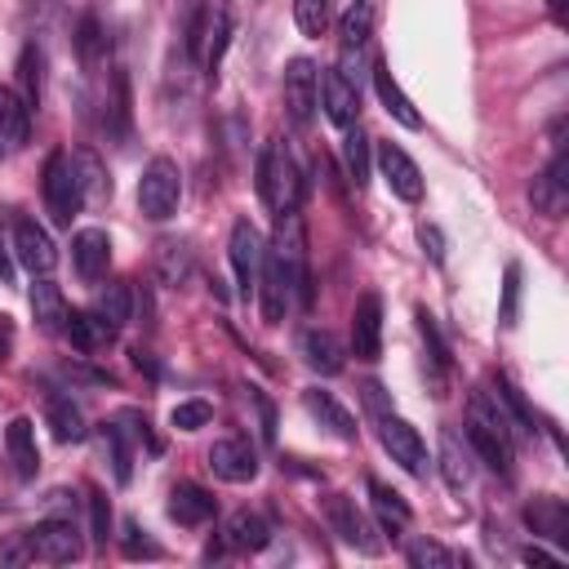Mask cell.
<instances>
[{
	"mask_svg": "<svg viewBox=\"0 0 569 569\" xmlns=\"http://www.w3.org/2000/svg\"><path fill=\"white\" fill-rule=\"evenodd\" d=\"M467 445L485 467H493L498 476H511L516 445H511V418H507L502 400H489L485 391L471 396V405H467Z\"/></svg>",
	"mask_w": 569,
	"mask_h": 569,
	"instance_id": "1",
	"label": "cell"
},
{
	"mask_svg": "<svg viewBox=\"0 0 569 569\" xmlns=\"http://www.w3.org/2000/svg\"><path fill=\"white\" fill-rule=\"evenodd\" d=\"M258 196H262V204H267L276 218L298 209L302 173H298V160H293V151L284 147V138L267 142L262 156H258Z\"/></svg>",
	"mask_w": 569,
	"mask_h": 569,
	"instance_id": "2",
	"label": "cell"
},
{
	"mask_svg": "<svg viewBox=\"0 0 569 569\" xmlns=\"http://www.w3.org/2000/svg\"><path fill=\"white\" fill-rule=\"evenodd\" d=\"M40 191H44V209L58 227H71V218L84 209V191H80V173H76V156L71 151H49L44 160V178H40Z\"/></svg>",
	"mask_w": 569,
	"mask_h": 569,
	"instance_id": "3",
	"label": "cell"
},
{
	"mask_svg": "<svg viewBox=\"0 0 569 569\" xmlns=\"http://www.w3.org/2000/svg\"><path fill=\"white\" fill-rule=\"evenodd\" d=\"M178 200H182V173H178V164L169 156L147 160L142 178H138V209H142V218L164 222V218L178 213Z\"/></svg>",
	"mask_w": 569,
	"mask_h": 569,
	"instance_id": "4",
	"label": "cell"
},
{
	"mask_svg": "<svg viewBox=\"0 0 569 569\" xmlns=\"http://www.w3.org/2000/svg\"><path fill=\"white\" fill-rule=\"evenodd\" d=\"M27 547H31V560H44V565H71L84 556V538H80V525L71 516H53V520H40L31 525L27 533Z\"/></svg>",
	"mask_w": 569,
	"mask_h": 569,
	"instance_id": "5",
	"label": "cell"
},
{
	"mask_svg": "<svg viewBox=\"0 0 569 569\" xmlns=\"http://www.w3.org/2000/svg\"><path fill=\"white\" fill-rule=\"evenodd\" d=\"M227 253H231V271H236V289H240V298H253V293H258V276H262V258H267V240H262V231H258L249 218H240V222L231 227V244H227Z\"/></svg>",
	"mask_w": 569,
	"mask_h": 569,
	"instance_id": "6",
	"label": "cell"
},
{
	"mask_svg": "<svg viewBox=\"0 0 569 569\" xmlns=\"http://www.w3.org/2000/svg\"><path fill=\"white\" fill-rule=\"evenodd\" d=\"M316 107H320V76H316V62H311V58H289V67H284V111H289V120H293L298 129H307L311 116H316Z\"/></svg>",
	"mask_w": 569,
	"mask_h": 569,
	"instance_id": "7",
	"label": "cell"
},
{
	"mask_svg": "<svg viewBox=\"0 0 569 569\" xmlns=\"http://www.w3.org/2000/svg\"><path fill=\"white\" fill-rule=\"evenodd\" d=\"M378 440L391 453V462H400L409 476H427V445H422V436L405 418L378 413Z\"/></svg>",
	"mask_w": 569,
	"mask_h": 569,
	"instance_id": "8",
	"label": "cell"
},
{
	"mask_svg": "<svg viewBox=\"0 0 569 569\" xmlns=\"http://www.w3.org/2000/svg\"><path fill=\"white\" fill-rule=\"evenodd\" d=\"M325 516H329V529H333L347 547H356L360 556H378V551H382V538H373V525L365 520V511H360L347 493H333V498L325 502Z\"/></svg>",
	"mask_w": 569,
	"mask_h": 569,
	"instance_id": "9",
	"label": "cell"
},
{
	"mask_svg": "<svg viewBox=\"0 0 569 569\" xmlns=\"http://www.w3.org/2000/svg\"><path fill=\"white\" fill-rule=\"evenodd\" d=\"M529 200H533V209H538L542 218H560V213L569 209V151H565V147H556L551 164L533 178Z\"/></svg>",
	"mask_w": 569,
	"mask_h": 569,
	"instance_id": "10",
	"label": "cell"
},
{
	"mask_svg": "<svg viewBox=\"0 0 569 569\" xmlns=\"http://www.w3.org/2000/svg\"><path fill=\"white\" fill-rule=\"evenodd\" d=\"M378 169H382V182L391 187V196H400L405 204H418L422 200V173L413 164V156L396 142H378Z\"/></svg>",
	"mask_w": 569,
	"mask_h": 569,
	"instance_id": "11",
	"label": "cell"
},
{
	"mask_svg": "<svg viewBox=\"0 0 569 569\" xmlns=\"http://www.w3.org/2000/svg\"><path fill=\"white\" fill-rule=\"evenodd\" d=\"M209 467H213L218 480L244 485V480L258 476V453H253V445L244 436H222V440L209 445Z\"/></svg>",
	"mask_w": 569,
	"mask_h": 569,
	"instance_id": "12",
	"label": "cell"
},
{
	"mask_svg": "<svg viewBox=\"0 0 569 569\" xmlns=\"http://www.w3.org/2000/svg\"><path fill=\"white\" fill-rule=\"evenodd\" d=\"M320 107H325V116L338 129H351L356 124V116H360V89H356V80L342 67H333V71L320 76Z\"/></svg>",
	"mask_w": 569,
	"mask_h": 569,
	"instance_id": "13",
	"label": "cell"
},
{
	"mask_svg": "<svg viewBox=\"0 0 569 569\" xmlns=\"http://www.w3.org/2000/svg\"><path fill=\"white\" fill-rule=\"evenodd\" d=\"M351 351L356 360H378L382 356V298L360 293L351 311Z\"/></svg>",
	"mask_w": 569,
	"mask_h": 569,
	"instance_id": "14",
	"label": "cell"
},
{
	"mask_svg": "<svg viewBox=\"0 0 569 569\" xmlns=\"http://www.w3.org/2000/svg\"><path fill=\"white\" fill-rule=\"evenodd\" d=\"M13 249H18V258H22V267L31 276H49L58 267V249H53L49 231L36 218H18L13 222Z\"/></svg>",
	"mask_w": 569,
	"mask_h": 569,
	"instance_id": "15",
	"label": "cell"
},
{
	"mask_svg": "<svg viewBox=\"0 0 569 569\" xmlns=\"http://www.w3.org/2000/svg\"><path fill=\"white\" fill-rule=\"evenodd\" d=\"M71 262H76V276L80 280H102L107 267H111V236L102 227H84L71 236Z\"/></svg>",
	"mask_w": 569,
	"mask_h": 569,
	"instance_id": "16",
	"label": "cell"
},
{
	"mask_svg": "<svg viewBox=\"0 0 569 569\" xmlns=\"http://www.w3.org/2000/svg\"><path fill=\"white\" fill-rule=\"evenodd\" d=\"M213 511H218V502H213L209 489H200V485H191V480H182V485L169 489V520H178L182 529H200V525H209Z\"/></svg>",
	"mask_w": 569,
	"mask_h": 569,
	"instance_id": "17",
	"label": "cell"
},
{
	"mask_svg": "<svg viewBox=\"0 0 569 569\" xmlns=\"http://www.w3.org/2000/svg\"><path fill=\"white\" fill-rule=\"evenodd\" d=\"M525 525L533 529V538H547L556 547H569V507L560 498H551V493L533 498L525 507Z\"/></svg>",
	"mask_w": 569,
	"mask_h": 569,
	"instance_id": "18",
	"label": "cell"
},
{
	"mask_svg": "<svg viewBox=\"0 0 569 569\" xmlns=\"http://www.w3.org/2000/svg\"><path fill=\"white\" fill-rule=\"evenodd\" d=\"M440 476L449 493H462L471 485V445L453 427H440Z\"/></svg>",
	"mask_w": 569,
	"mask_h": 569,
	"instance_id": "19",
	"label": "cell"
},
{
	"mask_svg": "<svg viewBox=\"0 0 569 569\" xmlns=\"http://www.w3.org/2000/svg\"><path fill=\"white\" fill-rule=\"evenodd\" d=\"M298 351H302L307 369H316V373H325V378L342 373V365H347V351H342V342H338L329 329H302Z\"/></svg>",
	"mask_w": 569,
	"mask_h": 569,
	"instance_id": "20",
	"label": "cell"
},
{
	"mask_svg": "<svg viewBox=\"0 0 569 569\" xmlns=\"http://www.w3.org/2000/svg\"><path fill=\"white\" fill-rule=\"evenodd\" d=\"M4 449H9V462H13V476L18 480H31L36 471H40V449H36V427H31V418H13L9 427H4Z\"/></svg>",
	"mask_w": 569,
	"mask_h": 569,
	"instance_id": "21",
	"label": "cell"
},
{
	"mask_svg": "<svg viewBox=\"0 0 569 569\" xmlns=\"http://www.w3.org/2000/svg\"><path fill=\"white\" fill-rule=\"evenodd\" d=\"M222 542H227L231 551H262V547L271 542V525H267L258 511L240 507V511L227 516V525H222Z\"/></svg>",
	"mask_w": 569,
	"mask_h": 569,
	"instance_id": "22",
	"label": "cell"
},
{
	"mask_svg": "<svg viewBox=\"0 0 569 569\" xmlns=\"http://www.w3.org/2000/svg\"><path fill=\"white\" fill-rule=\"evenodd\" d=\"M302 409L325 427V431H333L338 440H356V418L329 396V391H320V387H307L302 391Z\"/></svg>",
	"mask_w": 569,
	"mask_h": 569,
	"instance_id": "23",
	"label": "cell"
},
{
	"mask_svg": "<svg viewBox=\"0 0 569 569\" xmlns=\"http://www.w3.org/2000/svg\"><path fill=\"white\" fill-rule=\"evenodd\" d=\"M44 422H49L53 440H62V445H76V440H84V431H89L80 405H76L71 396H62V391H49V396H44Z\"/></svg>",
	"mask_w": 569,
	"mask_h": 569,
	"instance_id": "24",
	"label": "cell"
},
{
	"mask_svg": "<svg viewBox=\"0 0 569 569\" xmlns=\"http://www.w3.org/2000/svg\"><path fill=\"white\" fill-rule=\"evenodd\" d=\"M369 36H373V4L369 0H351L347 13L338 18V49H342V58H351V53L360 58Z\"/></svg>",
	"mask_w": 569,
	"mask_h": 569,
	"instance_id": "25",
	"label": "cell"
},
{
	"mask_svg": "<svg viewBox=\"0 0 569 569\" xmlns=\"http://www.w3.org/2000/svg\"><path fill=\"white\" fill-rule=\"evenodd\" d=\"M373 89H378V102L387 107V116H391V120H400L405 129H422L418 107H413V102H409V93L396 84V76L387 71V62H378V67H373Z\"/></svg>",
	"mask_w": 569,
	"mask_h": 569,
	"instance_id": "26",
	"label": "cell"
},
{
	"mask_svg": "<svg viewBox=\"0 0 569 569\" xmlns=\"http://www.w3.org/2000/svg\"><path fill=\"white\" fill-rule=\"evenodd\" d=\"M107 49H111V40H107V27L98 22V13H80V22H76V58H80V67L89 76H98V67L107 62Z\"/></svg>",
	"mask_w": 569,
	"mask_h": 569,
	"instance_id": "27",
	"label": "cell"
},
{
	"mask_svg": "<svg viewBox=\"0 0 569 569\" xmlns=\"http://www.w3.org/2000/svg\"><path fill=\"white\" fill-rule=\"evenodd\" d=\"M27 133H31V111H27V102H22L13 89L0 84V151H18V147L27 142Z\"/></svg>",
	"mask_w": 569,
	"mask_h": 569,
	"instance_id": "28",
	"label": "cell"
},
{
	"mask_svg": "<svg viewBox=\"0 0 569 569\" xmlns=\"http://www.w3.org/2000/svg\"><path fill=\"white\" fill-rule=\"evenodd\" d=\"M31 316H36V325H40L44 333H62L67 302H62V289H58L49 276H40V280L31 284Z\"/></svg>",
	"mask_w": 569,
	"mask_h": 569,
	"instance_id": "29",
	"label": "cell"
},
{
	"mask_svg": "<svg viewBox=\"0 0 569 569\" xmlns=\"http://www.w3.org/2000/svg\"><path fill=\"white\" fill-rule=\"evenodd\" d=\"M93 316L116 333L133 320V289L129 284H107L98 298H93Z\"/></svg>",
	"mask_w": 569,
	"mask_h": 569,
	"instance_id": "30",
	"label": "cell"
},
{
	"mask_svg": "<svg viewBox=\"0 0 569 569\" xmlns=\"http://www.w3.org/2000/svg\"><path fill=\"white\" fill-rule=\"evenodd\" d=\"M102 449H107V458H111L116 485H129V476H133V436H129L120 422H107V427H102Z\"/></svg>",
	"mask_w": 569,
	"mask_h": 569,
	"instance_id": "31",
	"label": "cell"
},
{
	"mask_svg": "<svg viewBox=\"0 0 569 569\" xmlns=\"http://www.w3.org/2000/svg\"><path fill=\"white\" fill-rule=\"evenodd\" d=\"M18 84H22L18 98L27 102V111H36L40 98H44V53H40L36 44H27L22 58H18Z\"/></svg>",
	"mask_w": 569,
	"mask_h": 569,
	"instance_id": "32",
	"label": "cell"
},
{
	"mask_svg": "<svg viewBox=\"0 0 569 569\" xmlns=\"http://www.w3.org/2000/svg\"><path fill=\"white\" fill-rule=\"evenodd\" d=\"M418 333H422V347H427V360H431V382H436V396H445L440 387H445V373H449V347H445V338H440V329H436V320L418 307Z\"/></svg>",
	"mask_w": 569,
	"mask_h": 569,
	"instance_id": "33",
	"label": "cell"
},
{
	"mask_svg": "<svg viewBox=\"0 0 569 569\" xmlns=\"http://www.w3.org/2000/svg\"><path fill=\"white\" fill-rule=\"evenodd\" d=\"M62 333H67V338H71V347H80V351H93V347H102V342L111 338V329H107L93 311H67Z\"/></svg>",
	"mask_w": 569,
	"mask_h": 569,
	"instance_id": "34",
	"label": "cell"
},
{
	"mask_svg": "<svg viewBox=\"0 0 569 569\" xmlns=\"http://www.w3.org/2000/svg\"><path fill=\"white\" fill-rule=\"evenodd\" d=\"M369 493H373V511H378V520H382V529H391V538L409 525V502L396 493V489H387L382 480H369Z\"/></svg>",
	"mask_w": 569,
	"mask_h": 569,
	"instance_id": "35",
	"label": "cell"
},
{
	"mask_svg": "<svg viewBox=\"0 0 569 569\" xmlns=\"http://www.w3.org/2000/svg\"><path fill=\"white\" fill-rule=\"evenodd\" d=\"M76 173H80V191H84V204H102L111 200V178L102 169V160L93 151H80L76 156Z\"/></svg>",
	"mask_w": 569,
	"mask_h": 569,
	"instance_id": "36",
	"label": "cell"
},
{
	"mask_svg": "<svg viewBox=\"0 0 569 569\" xmlns=\"http://www.w3.org/2000/svg\"><path fill=\"white\" fill-rule=\"evenodd\" d=\"M156 276L164 284H182L191 276V249L182 240H160L156 244Z\"/></svg>",
	"mask_w": 569,
	"mask_h": 569,
	"instance_id": "37",
	"label": "cell"
},
{
	"mask_svg": "<svg viewBox=\"0 0 569 569\" xmlns=\"http://www.w3.org/2000/svg\"><path fill=\"white\" fill-rule=\"evenodd\" d=\"M342 160H347V178H351L356 187H365V182H369V138H365L360 124L347 129V138H342Z\"/></svg>",
	"mask_w": 569,
	"mask_h": 569,
	"instance_id": "38",
	"label": "cell"
},
{
	"mask_svg": "<svg viewBox=\"0 0 569 569\" xmlns=\"http://www.w3.org/2000/svg\"><path fill=\"white\" fill-rule=\"evenodd\" d=\"M409 565L413 569H453L458 565V556L449 551V547H440L436 538H418V542H409Z\"/></svg>",
	"mask_w": 569,
	"mask_h": 569,
	"instance_id": "39",
	"label": "cell"
},
{
	"mask_svg": "<svg viewBox=\"0 0 569 569\" xmlns=\"http://www.w3.org/2000/svg\"><path fill=\"white\" fill-rule=\"evenodd\" d=\"M209 22H213V4L209 0H200L196 9H191V18H187V58H204V40H209Z\"/></svg>",
	"mask_w": 569,
	"mask_h": 569,
	"instance_id": "40",
	"label": "cell"
},
{
	"mask_svg": "<svg viewBox=\"0 0 569 569\" xmlns=\"http://www.w3.org/2000/svg\"><path fill=\"white\" fill-rule=\"evenodd\" d=\"M227 31H231V18H227V9H218L213 4V22H209V40H204V67H209V76L218 71V62H222V49H227Z\"/></svg>",
	"mask_w": 569,
	"mask_h": 569,
	"instance_id": "41",
	"label": "cell"
},
{
	"mask_svg": "<svg viewBox=\"0 0 569 569\" xmlns=\"http://www.w3.org/2000/svg\"><path fill=\"white\" fill-rule=\"evenodd\" d=\"M293 22L302 36H325L329 27V0H293Z\"/></svg>",
	"mask_w": 569,
	"mask_h": 569,
	"instance_id": "42",
	"label": "cell"
},
{
	"mask_svg": "<svg viewBox=\"0 0 569 569\" xmlns=\"http://www.w3.org/2000/svg\"><path fill=\"white\" fill-rule=\"evenodd\" d=\"M516 316H520V262H507V271H502V311H498L502 329H511Z\"/></svg>",
	"mask_w": 569,
	"mask_h": 569,
	"instance_id": "43",
	"label": "cell"
},
{
	"mask_svg": "<svg viewBox=\"0 0 569 569\" xmlns=\"http://www.w3.org/2000/svg\"><path fill=\"white\" fill-rule=\"evenodd\" d=\"M498 400L507 405V418H516L525 431H538V427H533V409L525 405V396H520V387H516L511 378H498Z\"/></svg>",
	"mask_w": 569,
	"mask_h": 569,
	"instance_id": "44",
	"label": "cell"
},
{
	"mask_svg": "<svg viewBox=\"0 0 569 569\" xmlns=\"http://www.w3.org/2000/svg\"><path fill=\"white\" fill-rule=\"evenodd\" d=\"M209 418H213V409H209L204 400H178V405L169 409V422H173L178 431H200Z\"/></svg>",
	"mask_w": 569,
	"mask_h": 569,
	"instance_id": "45",
	"label": "cell"
},
{
	"mask_svg": "<svg viewBox=\"0 0 569 569\" xmlns=\"http://www.w3.org/2000/svg\"><path fill=\"white\" fill-rule=\"evenodd\" d=\"M120 547H124V556H129V560H160V547L138 529V520H124Z\"/></svg>",
	"mask_w": 569,
	"mask_h": 569,
	"instance_id": "46",
	"label": "cell"
},
{
	"mask_svg": "<svg viewBox=\"0 0 569 569\" xmlns=\"http://www.w3.org/2000/svg\"><path fill=\"white\" fill-rule=\"evenodd\" d=\"M89 533L98 547H107V538H111V507L98 489H89Z\"/></svg>",
	"mask_w": 569,
	"mask_h": 569,
	"instance_id": "47",
	"label": "cell"
},
{
	"mask_svg": "<svg viewBox=\"0 0 569 569\" xmlns=\"http://www.w3.org/2000/svg\"><path fill=\"white\" fill-rule=\"evenodd\" d=\"M418 244H422V253H427L431 262H445V236H440V227L422 222V227H418Z\"/></svg>",
	"mask_w": 569,
	"mask_h": 569,
	"instance_id": "48",
	"label": "cell"
},
{
	"mask_svg": "<svg viewBox=\"0 0 569 569\" xmlns=\"http://www.w3.org/2000/svg\"><path fill=\"white\" fill-rule=\"evenodd\" d=\"M27 560H31L27 538H9V542H0V565H27Z\"/></svg>",
	"mask_w": 569,
	"mask_h": 569,
	"instance_id": "49",
	"label": "cell"
},
{
	"mask_svg": "<svg viewBox=\"0 0 569 569\" xmlns=\"http://www.w3.org/2000/svg\"><path fill=\"white\" fill-rule=\"evenodd\" d=\"M520 560H525V565H551V569L560 565V556H551V551H542V547H525Z\"/></svg>",
	"mask_w": 569,
	"mask_h": 569,
	"instance_id": "50",
	"label": "cell"
},
{
	"mask_svg": "<svg viewBox=\"0 0 569 569\" xmlns=\"http://www.w3.org/2000/svg\"><path fill=\"white\" fill-rule=\"evenodd\" d=\"M253 400H258V413H262V440H276V413H271V405L262 396H253Z\"/></svg>",
	"mask_w": 569,
	"mask_h": 569,
	"instance_id": "51",
	"label": "cell"
},
{
	"mask_svg": "<svg viewBox=\"0 0 569 569\" xmlns=\"http://www.w3.org/2000/svg\"><path fill=\"white\" fill-rule=\"evenodd\" d=\"M0 284H13V258H9V244H4V231H0Z\"/></svg>",
	"mask_w": 569,
	"mask_h": 569,
	"instance_id": "52",
	"label": "cell"
},
{
	"mask_svg": "<svg viewBox=\"0 0 569 569\" xmlns=\"http://www.w3.org/2000/svg\"><path fill=\"white\" fill-rule=\"evenodd\" d=\"M9 351H13V320L0 316V360H9Z\"/></svg>",
	"mask_w": 569,
	"mask_h": 569,
	"instance_id": "53",
	"label": "cell"
},
{
	"mask_svg": "<svg viewBox=\"0 0 569 569\" xmlns=\"http://www.w3.org/2000/svg\"><path fill=\"white\" fill-rule=\"evenodd\" d=\"M565 4H569V0H547V9H551V18H565Z\"/></svg>",
	"mask_w": 569,
	"mask_h": 569,
	"instance_id": "54",
	"label": "cell"
}]
</instances>
